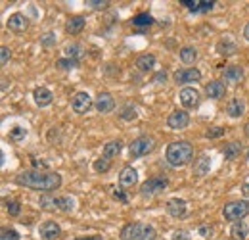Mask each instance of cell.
<instances>
[{
	"label": "cell",
	"mask_w": 249,
	"mask_h": 240,
	"mask_svg": "<svg viewBox=\"0 0 249 240\" xmlns=\"http://www.w3.org/2000/svg\"><path fill=\"white\" fill-rule=\"evenodd\" d=\"M217 50H218V54H222V56H234V54L238 52V46H236L232 40L222 39V40L217 42Z\"/></svg>",
	"instance_id": "cell-26"
},
{
	"label": "cell",
	"mask_w": 249,
	"mask_h": 240,
	"mask_svg": "<svg viewBox=\"0 0 249 240\" xmlns=\"http://www.w3.org/2000/svg\"><path fill=\"white\" fill-rule=\"evenodd\" d=\"M73 210H75V200L71 196H58V211L69 213Z\"/></svg>",
	"instance_id": "cell-30"
},
{
	"label": "cell",
	"mask_w": 249,
	"mask_h": 240,
	"mask_svg": "<svg viewBox=\"0 0 249 240\" xmlns=\"http://www.w3.org/2000/svg\"><path fill=\"white\" fill-rule=\"evenodd\" d=\"M81 54H83V50H81L79 44H69V46H65V58H71V60L79 61Z\"/></svg>",
	"instance_id": "cell-34"
},
{
	"label": "cell",
	"mask_w": 249,
	"mask_h": 240,
	"mask_svg": "<svg viewBox=\"0 0 249 240\" xmlns=\"http://www.w3.org/2000/svg\"><path fill=\"white\" fill-rule=\"evenodd\" d=\"M209 169H211V160H209V156H201V158H197V161L194 163V173H196L197 177L207 175Z\"/></svg>",
	"instance_id": "cell-24"
},
{
	"label": "cell",
	"mask_w": 249,
	"mask_h": 240,
	"mask_svg": "<svg viewBox=\"0 0 249 240\" xmlns=\"http://www.w3.org/2000/svg\"><path fill=\"white\" fill-rule=\"evenodd\" d=\"M156 240H159V239H156Z\"/></svg>",
	"instance_id": "cell-53"
},
{
	"label": "cell",
	"mask_w": 249,
	"mask_h": 240,
	"mask_svg": "<svg viewBox=\"0 0 249 240\" xmlns=\"http://www.w3.org/2000/svg\"><path fill=\"white\" fill-rule=\"evenodd\" d=\"M246 135H248V137H249V125H248V127H246Z\"/></svg>",
	"instance_id": "cell-51"
},
{
	"label": "cell",
	"mask_w": 249,
	"mask_h": 240,
	"mask_svg": "<svg viewBox=\"0 0 249 240\" xmlns=\"http://www.w3.org/2000/svg\"><path fill=\"white\" fill-rule=\"evenodd\" d=\"M230 235H232L236 240H246L249 237V227L244 223V221H236V223H232Z\"/></svg>",
	"instance_id": "cell-25"
},
{
	"label": "cell",
	"mask_w": 249,
	"mask_h": 240,
	"mask_svg": "<svg viewBox=\"0 0 249 240\" xmlns=\"http://www.w3.org/2000/svg\"><path fill=\"white\" fill-rule=\"evenodd\" d=\"M242 192H244V194H246V196L249 198V182H246V184L242 186Z\"/></svg>",
	"instance_id": "cell-49"
},
{
	"label": "cell",
	"mask_w": 249,
	"mask_h": 240,
	"mask_svg": "<svg viewBox=\"0 0 249 240\" xmlns=\"http://www.w3.org/2000/svg\"><path fill=\"white\" fill-rule=\"evenodd\" d=\"M240 152H242V142L234 140V142H228V144L224 146V150H222V156H224L226 160H236V158L240 156Z\"/></svg>",
	"instance_id": "cell-27"
},
{
	"label": "cell",
	"mask_w": 249,
	"mask_h": 240,
	"mask_svg": "<svg viewBox=\"0 0 249 240\" xmlns=\"http://www.w3.org/2000/svg\"><path fill=\"white\" fill-rule=\"evenodd\" d=\"M178 98H180V104L184 108H188V110L199 106V92L194 89V87H184V89L178 92Z\"/></svg>",
	"instance_id": "cell-11"
},
{
	"label": "cell",
	"mask_w": 249,
	"mask_h": 240,
	"mask_svg": "<svg viewBox=\"0 0 249 240\" xmlns=\"http://www.w3.org/2000/svg\"><path fill=\"white\" fill-rule=\"evenodd\" d=\"M94 108H96L100 114H109V112H113V108H115V100H113V96H111L109 92H100V94L96 96V100H94Z\"/></svg>",
	"instance_id": "cell-14"
},
{
	"label": "cell",
	"mask_w": 249,
	"mask_h": 240,
	"mask_svg": "<svg viewBox=\"0 0 249 240\" xmlns=\"http://www.w3.org/2000/svg\"><path fill=\"white\" fill-rule=\"evenodd\" d=\"M33 100H35V104L38 108H46V106L52 104L54 94H52V90L46 89V87H36V89L33 90Z\"/></svg>",
	"instance_id": "cell-15"
},
{
	"label": "cell",
	"mask_w": 249,
	"mask_h": 240,
	"mask_svg": "<svg viewBox=\"0 0 249 240\" xmlns=\"http://www.w3.org/2000/svg\"><path fill=\"white\" fill-rule=\"evenodd\" d=\"M167 186H169V180L165 177H154V179H148L140 186V194L142 196H156V194H161L163 190H167Z\"/></svg>",
	"instance_id": "cell-6"
},
{
	"label": "cell",
	"mask_w": 249,
	"mask_h": 240,
	"mask_svg": "<svg viewBox=\"0 0 249 240\" xmlns=\"http://www.w3.org/2000/svg\"><path fill=\"white\" fill-rule=\"evenodd\" d=\"M248 213H249V202L248 200H236V202H230V204H226V206H224V210H222L224 219H228V221H232V223L242 221Z\"/></svg>",
	"instance_id": "cell-4"
},
{
	"label": "cell",
	"mask_w": 249,
	"mask_h": 240,
	"mask_svg": "<svg viewBox=\"0 0 249 240\" xmlns=\"http://www.w3.org/2000/svg\"><path fill=\"white\" fill-rule=\"evenodd\" d=\"M248 156H249V152H248Z\"/></svg>",
	"instance_id": "cell-52"
},
{
	"label": "cell",
	"mask_w": 249,
	"mask_h": 240,
	"mask_svg": "<svg viewBox=\"0 0 249 240\" xmlns=\"http://www.w3.org/2000/svg\"><path fill=\"white\" fill-rule=\"evenodd\" d=\"M180 60L184 61V63H194V61L197 60V52H196V48L184 46V48L180 50Z\"/></svg>",
	"instance_id": "cell-33"
},
{
	"label": "cell",
	"mask_w": 249,
	"mask_h": 240,
	"mask_svg": "<svg viewBox=\"0 0 249 240\" xmlns=\"http://www.w3.org/2000/svg\"><path fill=\"white\" fill-rule=\"evenodd\" d=\"M154 23V18L150 14H138L132 18V25L134 27H150Z\"/></svg>",
	"instance_id": "cell-31"
},
{
	"label": "cell",
	"mask_w": 249,
	"mask_h": 240,
	"mask_svg": "<svg viewBox=\"0 0 249 240\" xmlns=\"http://www.w3.org/2000/svg\"><path fill=\"white\" fill-rule=\"evenodd\" d=\"M8 61H10V48H8V46H2V48H0V63L6 65Z\"/></svg>",
	"instance_id": "cell-44"
},
{
	"label": "cell",
	"mask_w": 249,
	"mask_h": 240,
	"mask_svg": "<svg viewBox=\"0 0 249 240\" xmlns=\"http://www.w3.org/2000/svg\"><path fill=\"white\" fill-rule=\"evenodd\" d=\"M244 37H246V39L249 40V21H248V25L244 27Z\"/></svg>",
	"instance_id": "cell-50"
},
{
	"label": "cell",
	"mask_w": 249,
	"mask_h": 240,
	"mask_svg": "<svg viewBox=\"0 0 249 240\" xmlns=\"http://www.w3.org/2000/svg\"><path fill=\"white\" fill-rule=\"evenodd\" d=\"M16 182L19 186L31 188V190H40V192H54L56 188L62 186V175L54 171H36L29 169L23 171L16 177Z\"/></svg>",
	"instance_id": "cell-1"
},
{
	"label": "cell",
	"mask_w": 249,
	"mask_h": 240,
	"mask_svg": "<svg viewBox=\"0 0 249 240\" xmlns=\"http://www.w3.org/2000/svg\"><path fill=\"white\" fill-rule=\"evenodd\" d=\"M77 65H79V61H77V60H71V58H60V60L56 61V67H58V69H63V71L75 69Z\"/></svg>",
	"instance_id": "cell-35"
},
{
	"label": "cell",
	"mask_w": 249,
	"mask_h": 240,
	"mask_svg": "<svg viewBox=\"0 0 249 240\" xmlns=\"http://www.w3.org/2000/svg\"><path fill=\"white\" fill-rule=\"evenodd\" d=\"M92 167L96 173H107V171L111 169V160H107V158H98L92 163Z\"/></svg>",
	"instance_id": "cell-32"
},
{
	"label": "cell",
	"mask_w": 249,
	"mask_h": 240,
	"mask_svg": "<svg viewBox=\"0 0 249 240\" xmlns=\"http://www.w3.org/2000/svg\"><path fill=\"white\" fill-rule=\"evenodd\" d=\"M87 4H89V8H92V10H106V8L109 6L107 0H87Z\"/></svg>",
	"instance_id": "cell-39"
},
{
	"label": "cell",
	"mask_w": 249,
	"mask_h": 240,
	"mask_svg": "<svg viewBox=\"0 0 249 240\" xmlns=\"http://www.w3.org/2000/svg\"><path fill=\"white\" fill-rule=\"evenodd\" d=\"M2 240H19V233L16 231V229H2Z\"/></svg>",
	"instance_id": "cell-38"
},
{
	"label": "cell",
	"mask_w": 249,
	"mask_h": 240,
	"mask_svg": "<svg viewBox=\"0 0 249 240\" xmlns=\"http://www.w3.org/2000/svg\"><path fill=\"white\" fill-rule=\"evenodd\" d=\"M121 240H156V229L152 225H146V223H126L121 233H119Z\"/></svg>",
	"instance_id": "cell-3"
},
{
	"label": "cell",
	"mask_w": 249,
	"mask_h": 240,
	"mask_svg": "<svg viewBox=\"0 0 249 240\" xmlns=\"http://www.w3.org/2000/svg\"><path fill=\"white\" fill-rule=\"evenodd\" d=\"M38 206L46 211H56L58 210V198L56 196H42L38 200Z\"/></svg>",
	"instance_id": "cell-29"
},
{
	"label": "cell",
	"mask_w": 249,
	"mask_h": 240,
	"mask_svg": "<svg viewBox=\"0 0 249 240\" xmlns=\"http://www.w3.org/2000/svg\"><path fill=\"white\" fill-rule=\"evenodd\" d=\"M119 184L123 188H132L138 184V171L134 167H124L123 171L119 173Z\"/></svg>",
	"instance_id": "cell-16"
},
{
	"label": "cell",
	"mask_w": 249,
	"mask_h": 240,
	"mask_svg": "<svg viewBox=\"0 0 249 240\" xmlns=\"http://www.w3.org/2000/svg\"><path fill=\"white\" fill-rule=\"evenodd\" d=\"M167 213L171 215V217H184V213H186V202L182 200V198H171L169 202H167Z\"/></svg>",
	"instance_id": "cell-17"
},
{
	"label": "cell",
	"mask_w": 249,
	"mask_h": 240,
	"mask_svg": "<svg viewBox=\"0 0 249 240\" xmlns=\"http://www.w3.org/2000/svg\"><path fill=\"white\" fill-rule=\"evenodd\" d=\"M134 65H136L138 71L148 73V71H152L154 65H156V56H154V54H142V56L136 58V63H134Z\"/></svg>",
	"instance_id": "cell-21"
},
{
	"label": "cell",
	"mask_w": 249,
	"mask_h": 240,
	"mask_svg": "<svg viewBox=\"0 0 249 240\" xmlns=\"http://www.w3.org/2000/svg\"><path fill=\"white\" fill-rule=\"evenodd\" d=\"M25 137H27V129L21 127V125H14V127L10 129V133H8V139H10L12 142H21Z\"/></svg>",
	"instance_id": "cell-28"
},
{
	"label": "cell",
	"mask_w": 249,
	"mask_h": 240,
	"mask_svg": "<svg viewBox=\"0 0 249 240\" xmlns=\"http://www.w3.org/2000/svg\"><path fill=\"white\" fill-rule=\"evenodd\" d=\"M92 104L94 102H92V98H90V94L85 92V90L77 92V94L73 96V100H71V108H73V112L79 114V116L87 114V112L92 108Z\"/></svg>",
	"instance_id": "cell-7"
},
{
	"label": "cell",
	"mask_w": 249,
	"mask_h": 240,
	"mask_svg": "<svg viewBox=\"0 0 249 240\" xmlns=\"http://www.w3.org/2000/svg\"><path fill=\"white\" fill-rule=\"evenodd\" d=\"M188 123H190V116H188V112H182V110H177V112H173V114L167 118V127L173 129V131H182V129H186Z\"/></svg>",
	"instance_id": "cell-9"
},
{
	"label": "cell",
	"mask_w": 249,
	"mask_h": 240,
	"mask_svg": "<svg viewBox=\"0 0 249 240\" xmlns=\"http://www.w3.org/2000/svg\"><path fill=\"white\" fill-rule=\"evenodd\" d=\"M6 208H8V213H10V215L16 217V215H19V211H21V204H19L18 200H8V202H6Z\"/></svg>",
	"instance_id": "cell-37"
},
{
	"label": "cell",
	"mask_w": 249,
	"mask_h": 240,
	"mask_svg": "<svg viewBox=\"0 0 249 240\" xmlns=\"http://www.w3.org/2000/svg\"><path fill=\"white\" fill-rule=\"evenodd\" d=\"M121 150H123V142H121V140H109V142H106L104 148H102V158L113 160V158H117V156L121 154Z\"/></svg>",
	"instance_id": "cell-19"
},
{
	"label": "cell",
	"mask_w": 249,
	"mask_h": 240,
	"mask_svg": "<svg viewBox=\"0 0 249 240\" xmlns=\"http://www.w3.org/2000/svg\"><path fill=\"white\" fill-rule=\"evenodd\" d=\"M6 27L12 31V33H25L27 27H29V20H27L23 14L16 12V14H12V16L8 18Z\"/></svg>",
	"instance_id": "cell-12"
},
{
	"label": "cell",
	"mask_w": 249,
	"mask_h": 240,
	"mask_svg": "<svg viewBox=\"0 0 249 240\" xmlns=\"http://www.w3.org/2000/svg\"><path fill=\"white\" fill-rule=\"evenodd\" d=\"M173 240H190V237H188V233H184V231H178V233L173 235Z\"/></svg>",
	"instance_id": "cell-47"
},
{
	"label": "cell",
	"mask_w": 249,
	"mask_h": 240,
	"mask_svg": "<svg viewBox=\"0 0 249 240\" xmlns=\"http://www.w3.org/2000/svg\"><path fill=\"white\" fill-rule=\"evenodd\" d=\"M75 240H104L102 235H90V237H77Z\"/></svg>",
	"instance_id": "cell-48"
},
{
	"label": "cell",
	"mask_w": 249,
	"mask_h": 240,
	"mask_svg": "<svg viewBox=\"0 0 249 240\" xmlns=\"http://www.w3.org/2000/svg\"><path fill=\"white\" fill-rule=\"evenodd\" d=\"M165 160L173 167H184L194 160V146L188 140H177L171 142L165 152Z\"/></svg>",
	"instance_id": "cell-2"
},
{
	"label": "cell",
	"mask_w": 249,
	"mask_h": 240,
	"mask_svg": "<svg viewBox=\"0 0 249 240\" xmlns=\"http://www.w3.org/2000/svg\"><path fill=\"white\" fill-rule=\"evenodd\" d=\"M222 135H224V127H211V129L205 133L207 139H217V137H222Z\"/></svg>",
	"instance_id": "cell-41"
},
{
	"label": "cell",
	"mask_w": 249,
	"mask_h": 240,
	"mask_svg": "<svg viewBox=\"0 0 249 240\" xmlns=\"http://www.w3.org/2000/svg\"><path fill=\"white\" fill-rule=\"evenodd\" d=\"M119 116H121V120H124V121H132L138 118V112H136L134 106H124L123 110L119 112Z\"/></svg>",
	"instance_id": "cell-36"
},
{
	"label": "cell",
	"mask_w": 249,
	"mask_h": 240,
	"mask_svg": "<svg viewBox=\"0 0 249 240\" xmlns=\"http://www.w3.org/2000/svg\"><path fill=\"white\" fill-rule=\"evenodd\" d=\"M111 194H113V198H115V200H119V202H123V204H128V196L124 194L121 188H115Z\"/></svg>",
	"instance_id": "cell-43"
},
{
	"label": "cell",
	"mask_w": 249,
	"mask_h": 240,
	"mask_svg": "<svg viewBox=\"0 0 249 240\" xmlns=\"http://www.w3.org/2000/svg\"><path fill=\"white\" fill-rule=\"evenodd\" d=\"M33 167H40V169H48V163L44 161V160H36V158H33L31 160Z\"/></svg>",
	"instance_id": "cell-45"
},
{
	"label": "cell",
	"mask_w": 249,
	"mask_h": 240,
	"mask_svg": "<svg viewBox=\"0 0 249 240\" xmlns=\"http://www.w3.org/2000/svg\"><path fill=\"white\" fill-rule=\"evenodd\" d=\"M175 81L178 85H188V83H197L201 81V71L196 67H188V69H178L175 71Z\"/></svg>",
	"instance_id": "cell-8"
},
{
	"label": "cell",
	"mask_w": 249,
	"mask_h": 240,
	"mask_svg": "<svg viewBox=\"0 0 249 240\" xmlns=\"http://www.w3.org/2000/svg\"><path fill=\"white\" fill-rule=\"evenodd\" d=\"M244 112H246V104H244V100H240V98L230 100V102H228V106H226V114H228L230 118H234V120L242 118V116H244Z\"/></svg>",
	"instance_id": "cell-20"
},
{
	"label": "cell",
	"mask_w": 249,
	"mask_h": 240,
	"mask_svg": "<svg viewBox=\"0 0 249 240\" xmlns=\"http://www.w3.org/2000/svg\"><path fill=\"white\" fill-rule=\"evenodd\" d=\"M40 44H42V46H52V44H56V35H54L52 31L44 33V37L40 39Z\"/></svg>",
	"instance_id": "cell-40"
},
{
	"label": "cell",
	"mask_w": 249,
	"mask_h": 240,
	"mask_svg": "<svg viewBox=\"0 0 249 240\" xmlns=\"http://www.w3.org/2000/svg\"><path fill=\"white\" fill-rule=\"evenodd\" d=\"M83 29H85V20H83L81 16H73V18H69L67 23H65V31H67L69 35H79Z\"/></svg>",
	"instance_id": "cell-23"
},
{
	"label": "cell",
	"mask_w": 249,
	"mask_h": 240,
	"mask_svg": "<svg viewBox=\"0 0 249 240\" xmlns=\"http://www.w3.org/2000/svg\"><path fill=\"white\" fill-rule=\"evenodd\" d=\"M205 94H207L211 100H218V98H222V96L226 94V87H224L222 81H209V83L205 85Z\"/></svg>",
	"instance_id": "cell-18"
},
{
	"label": "cell",
	"mask_w": 249,
	"mask_h": 240,
	"mask_svg": "<svg viewBox=\"0 0 249 240\" xmlns=\"http://www.w3.org/2000/svg\"><path fill=\"white\" fill-rule=\"evenodd\" d=\"M165 81H167V73H165V71H159V73H156L154 83H165Z\"/></svg>",
	"instance_id": "cell-46"
},
{
	"label": "cell",
	"mask_w": 249,
	"mask_h": 240,
	"mask_svg": "<svg viewBox=\"0 0 249 240\" xmlns=\"http://www.w3.org/2000/svg\"><path fill=\"white\" fill-rule=\"evenodd\" d=\"M180 4L194 14H205V12H211L217 2H213V0H199V2L197 0H180Z\"/></svg>",
	"instance_id": "cell-10"
},
{
	"label": "cell",
	"mask_w": 249,
	"mask_h": 240,
	"mask_svg": "<svg viewBox=\"0 0 249 240\" xmlns=\"http://www.w3.org/2000/svg\"><path fill=\"white\" fill-rule=\"evenodd\" d=\"M60 235H62V229L56 221H44L38 227V237L42 240H56Z\"/></svg>",
	"instance_id": "cell-13"
},
{
	"label": "cell",
	"mask_w": 249,
	"mask_h": 240,
	"mask_svg": "<svg viewBox=\"0 0 249 240\" xmlns=\"http://www.w3.org/2000/svg\"><path fill=\"white\" fill-rule=\"evenodd\" d=\"M154 148H156V140L152 137H138L136 140L130 142L128 154H130V158H144Z\"/></svg>",
	"instance_id": "cell-5"
},
{
	"label": "cell",
	"mask_w": 249,
	"mask_h": 240,
	"mask_svg": "<svg viewBox=\"0 0 249 240\" xmlns=\"http://www.w3.org/2000/svg\"><path fill=\"white\" fill-rule=\"evenodd\" d=\"M197 235H201L203 239H209V237H213V227L211 225H199Z\"/></svg>",
	"instance_id": "cell-42"
},
{
	"label": "cell",
	"mask_w": 249,
	"mask_h": 240,
	"mask_svg": "<svg viewBox=\"0 0 249 240\" xmlns=\"http://www.w3.org/2000/svg\"><path fill=\"white\" fill-rule=\"evenodd\" d=\"M224 81H228V83H242L244 81V69L240 65H228L224 69Z\"/></svg>",
	"instance_id": "cell-22"
}]
</instances>
